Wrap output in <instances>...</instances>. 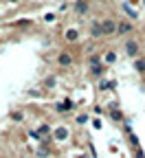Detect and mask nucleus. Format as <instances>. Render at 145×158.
<instances>
[{"label":"nucleus","instance_id":"1","mask_svg":"<svg viewBox=\"0 0 145 158\" xmlns=\"http://www.w3.org/2000/svg\"><path fill=\"white\" fill-rule=\"evenodd\" d=\"M123 48H126V53H128L130 57H134V59H136V57H139V53H141V44L136 42V40H132V37H130V40H126Z\"/></svg>","mask_w":145,"mask_h":158},{"label":"nucleus","instance_id":"2","mask_svg":"<svg viewBox=\"0 0 145 158\" xmlns=\"http://www.w3.org/2000/svg\"><path fill=\"white\" fill-rule=\"evenodd\" d=\"M128 33H134V24H132V22H126V20H119L117 35H128Z\"/></svg>","mask_w":145,"mask_h":158},{"label":"nucleus","instance_id":"3","mask_svg":"<svg viewBox=\"0 0 145 158\" xmlns=\"http://www.w3.org/2000/svg\"><path fill=\"white\" fill-rule=\"evenodd\" d=\"M117 24H119V22H114V20H103V22H101L103 35H114V33H117Z\"/></svg>","mask_w":145,"mask_h":158},{"label":"nucleus","instance_id":"4","mask_svg":"<svg viewBox=\"0 0 145 158\" xmlns=\"http://www.w3.org/2000/svg\"><path fill=\"white\" fill-rule=\"evenodd\" d=\"M57 64H59V66H64V68H68V66L73 64V55L66 53V51H64V53H59V55H57Z\"/></svg>","mask_w":145,"mask_h":158},{"label":"nucleus","instance_id":"5","mask_svg":"<svg viewBox=\"0 0 145 158\" xmlns=\"http://www.w3.org/2000/svg\"><path fill=\"white\" fill-rule=\"evenodd\" d=\"M75 108V103L70 101V99H64V101H57L55 103V110L57 112H68V110H73Z\"/></svg>","mask_w":145,"mask_h":158},{"label":"nucleus","instance_id":"6","mask_svg":"<svg viewBox=\"0 0 145 158\" xmlns=\"http://www.w3.org/2000/svg\"><path fill=\"white\" fill-rule=\"evenodd\" d=\"M110 116L114 118V121H119V123H126V116H123V112L119 108L114 110V103H110Z\"/></svg>","mask_w":145,"mask_h":158},{"label":"nucleus","instance_id":"7","mask_svg":"<svg viewBox=\"0 0 145 158\" xmlns=\"http://www.w3.org/2000/svg\"><path fill=\"white\" fill-rule=\"evenodd\" d=\"M90 35H92V37H101V35H103V27H101V22H97V20H95V22L90 24Z\"/></svg>","mask_w":145,"mask_h":158},{"label":"nucleus","instance_id":"8","mask_svg":"<svg viewBox=\"0 0 145 158\" xmlns=\"http://www.w3.org/2000/svg\"><path fill=\"white\" fill-rule=\"evenodd\" d=\"M134 70L145 77V57H136V59H134Z\"/></svg>","mask_w":145,"mask_h":158},{"label":"nucleus","instance_id":"9","mask_svg":"<svg viewBox=\"0 0 145 158\" xmlns=\"http://www.w3.org/2000/svg\"><path fill=\"white\" fill-rule=\"evenodd\" d=\"M66 136H68V130H66V127H57L55 134H53L55 141H66Z\"/></svg>","mask_w":145,"mask_h":158},{"label":"nucleus","instance_id":"10","mask_svg":"<svg viewBox=\"0 0 145 158\" xmlns=\"http://www.w3.org/2000/svg\"><path fill=\"white\" fill-rule=\"evenodd\" d=\"M88 64H90V68H95V66H101V55L92 53V55L88 57Z\"/></svg>","mask_w":145,"mask_h":158},{"label":"nucleus","instance_id":"11","mask_svg":"<svg viewBox=\"0 0 145 158\" xmlns=\"http://www.w3.org/2000/svg\"><path fill=\"white\" fill-rule=\"evenodd\" d=\"M55 84H57V77H55V75H49V77L44 79V88H49V90H53Z\"/></svg>","mask_w":145,"mask_h":158},{"label":"nucleus","instance_id":"12","mask_svg":"<svg viewBox=\"0 0 145 158\" xmlns=\"http://www.w3.org/2000/svg\"><path fill=\"white\" fill-rule=\"evenodd\" d=\"M90 75L92 77H103V75H106V66H95V68H90Z\"/></svg>","mask_w":145,"mask_h":158},{"label":"nucleus","instance_id":"13","mask_svg":"<svg viewBox=\"0 0 145 158\" xmlns=\"http://www.w3.org/2000/svg\"><path fill=\"white\" fill-rule=\"evenodd\" d=\"M75 11H77L79 15H84V13L88 11V5L84 2V0H77V5H75Z\"/></svg>","mask_w":145,"mask_h":158},{"label":"nucleus","instance_id":"14","mask_svg":"<svg viewBox=\"0 0 145 158\" xmlns=\"http://www.w3.org/2000/svg\"><path fill=\"white\" fill-rule=\"evenodd\" d=\"M77 37H79V33H77L75 29H68V31H66V40H68V42H75Z\"/></svg>","mask_w":145,"mask_h":158},{"label":"nucleus","instance_id":"15","mask_svg":"<svg viewBox=\"0 0 145 158\" xmlns=\"http://www.w3.org/2000/svg\"><path fill=\"white\" fill-rule=\"evenodd\" d=\"M24 118V112H20V110H15V112H11V121H15V123H20Z\"/></svg>","mask_w":145,"mask_h":158},{"label":"nucleus","instance_id":"16","mask_svg":"<svg viewBox=\"0 0 145 158\" xmlns=\"http://www.w3.org/2000/svg\"><path fill=\"white\" fill-rule=\"evenodd\" d=\"M103 59H106V64H114V62H117V55H114L112 51H108L106 55H103Z\"/></svg>","mask_w":145,"mask_h":158},{"label":"nucleus","instance_id":"17","mask_svg":"<svg viewBox=\"0 0 145 158\" xmlns=\"http://www.w3.org/2000/svg\"><path fill=\"white\" fill-rule=\"evenodd\" d=\"M128 138H130V145H132L134 149H139V138H136V134H134V132H130V134H128Z\"/></svg>","mask_w":145,"mask_h":158},{"label":"nucleus","instance_id":"18","mask_svg":"<svg viewBox=\"0 0 145 158\" xmlns=\"http://www.w3.org/2000/svg\"><path fill=\"white\" fill-rule=\"evenodd\" d=\"M123 11H126L128 13V18H132V20H136L139 15H136V11H132V7L130 5H123Z\"/></svg>","mask_w":145,"mask_h":158},{"label":"nucleus","instance_id":"19","mask_svg":"<svg viewBox=\"0 0 145 158\" xmlns=\"http://www.w3.org/2000/svg\"><path fill=\"white\" fill-rule=\"evenodd\" d=\"M37 156H40V158H44V156H49V147H44V145H42V147L37 149Z\"/></svg>","mask_w":145,"mask_h":158},{"label":"nucleus","instance_id":"20","mask_svg":"<svg viewBox=\"0 0 145 158\" xmlns=\"http://www.w3.org/2000/svg\"><path fill=\"white\" fill-rule=\"evenodd\" d=\"M86 121H88V116H86V114H81V116H77V123H79V125H84Z\"/></svg>","mask_w":145,"mask_h":158},{"label":"nucleus","instance_id":"21","mask_svg":"<svg viewBox=\"0 0 145 158\" xmlns=\"http://www.w3.org/2000/svg\"><path fill=\"white\" fill-rule=\"evenodd\" d=\"M134 158H145V154H143V149H141V147L134 152Z\"/></svg>","mask_w":145,"mask_h":158},{"label":"nucleus","instance_id":"22","mask_svg":"<svg viewBox=\"0 0 145 158\" xmlns=\"http://www.w3.org/2000/svg\"><path fill=\"white\" fill-rule=\"evenodd\" d=\"M9 2H11V5H18V2H20V0H9Z\"/></svg>","mask_w":145,"mask_h":158},{"label":"nucleus","instance_id":"23","mask_svg":"<svg viewBox=\"0 0 145 158\" xmlns=\"http://www.w3.org/2000/svg\"><path fill=\"white\" fill-rule=\"evenodd\" d=\"M143 84H145V77H143Z\"/></svg>","mask_w":145,"mask_h":158},{"label":"nucleus","instance_id":"24","mask_svg":"<svg viewBox=\"0 0 145 158\" xmlns=\"http://www.w3.org/2000/svg\"><path fill=\"white\" fill-rule=\"evenodd\" d=\"M143 2H145V0H143Z\"/></svg>","mask_w":145,"mask_h":158}]
</instances>
